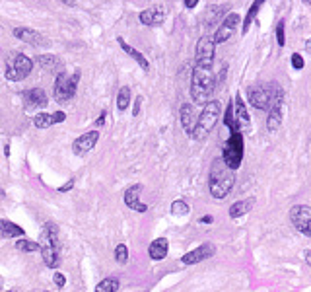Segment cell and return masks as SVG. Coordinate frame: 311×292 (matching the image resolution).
Instances as JSON below:
<instances>
[{"label":"cell","instance_id":"obj_46","mask_svg":"<svg viewBox=\"0 0 311 292\" xmlns=\"http://www.w3.org/2000/svg\"><path fill=\"white\" fill-rule=\"evenodd\" d=\"M306 49H308V51H310V53H311V39H310V41H308V43H306Z\"/></svg>","mask_w":311,"mask_h":292},{"label":"cell","instance_id":"obj_10","mask_svg":"<svg viewBox=\"0 0 311 292\" xmlns=\"http://www.w3.org/2000/svg\"><path fill=\"white\" fill-rule=\"evenodd\" d=\"M214 55H216V45L212 41V37L202 36L197 41V66L204 68H212L214 64Z\"/></svg>","mask_w":311,"mask_h":292},{"label":"cell","instance_id":"obj_6","mask_svg":"<svg viewBox=\"0 0 311 292\" xmlns=\"http://www.w3.org/2000/svg\"><path fill=\"white\" fill-rule=\"evenodd\" d=\"M80 82V70H74L72 74L60 72L56 74L55 80V98L58 104H68L76 96V88Z\"/></svg>","mask_w":311,"mask_h":292},{"label":"cell","instance_id":"obj_36","mask_svg":"<svg viewBox=\"0 0 311 292\" xmlns=\"http://www.w3.org/2000/svg\"><path fill=\"white\" fill-rule=\"evenodd\" d=\"M142 102H144V98H142V96H136V100H134V106H132V117H138V115H140Z\"/></svg>","mask_w":311,"mask_h":292},{"label":"cell","instance_id":"obj_39","mask_svg":"<svg viewBox=\"0 0 311 292\" xmlns=\"http://www.w3.org/2000/svg\"><path fill=\"white\" fill-rule=\"evenodd\" d=\"M51 115H53V123H64L66 121V113L64 111H55Z\"/></svg>","mask_w":311,"mask_h":292},{"label":"cell","instance_id":"obj_25","mask_svg":"<svg viewBox=\"0 0 311 292\" xmlns=\"http://www.w3.org/2000/svg\"><path fill=\"white\" fill-rule=\"evenodd\" d=\"M37 64L49 72H56V68H60V58L56 55H39L37 56Z\"/></svg>","mask_w":311,"mask_h":292},{"label":"cell","instance_id":"obj_19","mask_svg":"<svg viewBox=\"0 0 311 292\" xmlns=\"http://www.w3.org/2000/svg\"><path fill=\"white\" fill-rule=\"evenodd\" d=\"M179 119H181V127H183L185 132L187 134H193V130L197 127V119H199L195 106L193 104H183L181 111H179Z\"/></svg>","mask_w":311,"mask_h":292},{"label":"cell","instance_id":"obj_35","mask_svg":"<svg viewBox=\"0 0 311 292\" xmlns=\"http://www.w3.org/2000/svg\"><path fill=\"white\" fill-rule=\"evenodd\" d=\"M292 66L296 70H302L304 66H306V60H304V56L298 55V53H294L292 55Z\"/></svg>","mask_w":311,"mask_h":292},{"label":"cell","instance_id":"obj_15","mask_svg":"<svg viewBox=\"0 0 311 292\" xmlns=\"http://www.w3.org/2000/svg\"><path fill=\"white\" fill-rule=\"evenodd\" d=\"M138 20H140V24L152 26V28L162 26L165 20V8L162 4H156V6H152V8H146V10H142V12L138 14Z\"/></svg>","mask_w":311,"mask_h":292},{"label":"cell","instance_id":"obj_30","mask_svg":"<svg viewBox=\"0 0 311 292\" xmlns=\"http://www.w3.org/2000/svg\"><path fill=\"white\" fill-rule=\"evenodd\" d=\"M16 250L23 252V254H33V252H39V244L31 242V240H19L16 242Z\"/></svg>","mask_w":311,"mask_h":292},{"label":"cell","instance_id":"obj_34","mask_svg":"<svg viewBox=\"0 0 311 292\" xmlns=\"http://www.w3.org/2000/svg\"><path fill=\"white\" fill-rule=\"evenodd\" d=\"M276 41H278L280 47L286 45V26H284V22H280V24L276 26Z\"/></svg>","mask_w":311,"mask_h":292},{"label":"cell","instance_id":"obj_5","mask_svg":"<svg viewBox=\"0 0 311 292\" xmlns=\"http://www.w3.org/2000/svg\"><path fill=\"white\" fill-rule=\"evenodd\" d=\"M247 96H249V104L255 110H271L275 102H282V90L276 84H269V86L257 84V86H251Z\"/></svg>","mask_w":311,"mask_h":292},{"label":"cell","instance_id":"obj_9","mask_svg":"<svg viewBox=\"0 0 311 292\" xmlns=\"http://www.w3.org/2000/svg\"><path fill=\"white\" fill-rule=\"evenodd\" d=\"M290 222L304 236L311 238V206L310 204H294L290 208Z\"/></svg>","mask_w":311,"mask_h":292},{"label":"cell","instance_id":"obj_16","mask_svg":"<svg viewBox=\"0 0 311 292\" xmlns=\"http://www.w3.org/2000/svg\"><path fill=\"white\" fill-rule=\"evenodd\" d=\"M23 100H25V110H41L49 104L47 92L43 88H31V90L23 92Z\"/></svg>","mask_w":311,"mask_h":292},{"label":"cell","instance_id":"obj_31","mask_svg":"<svg viewBox=\"0 0 311 292\" xmlns=\"http://www.w3.org/2000/svg\"><path fill=\"white\" fill-rule=\"evenodd\" d=\"M171 212H173L175 216H185V214L191 212V206H189L183 199H177V201L171 202Z\"/></svg>","mask_w":311,"mask_h":292},{"label":"cell","instance_id":"obj_42","mask_svg":"<svg viewBox=\"0 0 311 292\" xmlns=\"http://www.w3.org/2000/svg\"><path fill=\"white\" fill-rule=\"evenodd\" d=\"M201 222L202 224H210V222H212V216H210V214H206V216H202L201 218Z\"/></svg>","mask_w":311,"mask_h":292},{"label":"cell","instance_id":"obj_11","mask_svg":"<svg viewBox=\"0 0 311 292\" xmlns=\"http://www.w3.org/2000/svg\"><path fill=\"white\" fill-rule=\"evenodd\" d=\"M239 18L238 12H232V14H228L226 18L222 20V24H220V28L216 30V34L212 37V41H214V45H220V43H226L228 39H232V36L236 34V30H238Z\"/></svg>","mask_w":311,"mask_h":292},{"label":"cell","instance_id":"obj_13","mask_svg":"<svg viewBox=\"0 0 311 292\" xmlns=\"http://www.w3.org/2000/svg\"><path fill=\"white\" fill-rule=\"evenodd\" d=\"M214 254H216V246L210 244V242H206V244L199 246L197 250L185 254V256L181 257V263H183V265H195V263H201V261H204V259L212 257Z\"/></svg>","mask_w":311,"mask_h":292},{"label":"cell","instance_id":"obj_14","mask_svg":"<svg viewBox=\"0 0 311 292\" xmlns=\"http://www.w3.org/2000/svg\"><path fill=\"white\" fill-rule=\"evenodd\" d=\"M140 193H142V185L136 183V185H130L123 199H125V204H127L130 210H136V212H148V204L140 201Z\"/></svg>","mask_w":311,"mask_h":292},{"label":"cell","instance_id":"obj_12","mask_svg":"<svg viewBox=\"0 0 311 292\" xmlns=\"http://www.w3.org/2000/svg\"><path fill=\"white\" fill-rule=\"evenodd\" d=\"M99 140V132L97 130H88L84 134H80L72 142V152L76 156H86L88 152H92L95 144Z\"/></svg>","mask_w":311,"mask_h":292},{"label":"cell","instance_id":"obj_44","mask_svg":"<svg viewBox=\"0 0 311 292\" xmlns=\"http://www.w3.org/2000/svg\"><path fill=\"white\" fill-rule=\"evenodd\" d=\"M306 261L311 265V252H306Z\"/></svg>","mask_w":311,"mask_h":292},{"label":"cell","instance_id":"obj_23","mask_svg":"<svg viewBox=\"0 0 311 292\" xmlns=\"http://www.w3.org/2000/svg\"><path fill=\"white\" fill-rule=\"evenodd\" d=\"M282 125V102H275L273 108L269 110V119H267V128L271 132H276Z\"/></svg>","mask_w":311,"mask_h":292},{"label":"cell","instance_id":"obj_4","mask_svg":"<svg viewBox=\"0 0 311 292\" xmlns=\"http://www.w3.org/2000/svg\"><path fill=\"white\" fill-rule=\"evenodd\" d=\"M220 113H222V104H220L218 100H210V102L202 108L201 115H199V119H197V127H195L191 136H193L195 140H204V138L212 132V128L216 127Z\"/></svg>","mask_w":311,"mask_h":292},{"label":"cell","instance_id":"obj_1","mask_svg":"<svg viewBox=\"0 0 311 292\" xmlns=\"http://www.w3.org/2000/svg\"><path fill=\"white\" fill-rule=\"evenodd\" d=\"M234 185H236V174L224 164L222 158H216L210 168V182H208L210 195L214 199H226L234 189Z\"/></svg>","mask_w":311,"mask_h":292},{"label":"cell","instance_id":"obj_20","mask_svg":"<svg viewBox=\"0 0 311 292\" xmlns=\"http://www.w3.org/2000/svg\"><path fill=\"white\" fill-rule=\"evenodd\" d=\"M167 252H169V242H167V238H156L152 244H150V248H148V256L152 261H162L167 257Z\"/></svg>","mask_w":311,"mask_h":292},{"label":"cell","instance_id":"obj_29","mask_svg":"<svg viewBox=\"0 0 311 292\" xmlns=\"http://www.w3.org/2000/svg\"><path fill=\"white\" fill-rule=\"evenodd\" d=\"M33 125H35L37 128H49L51 125H55V123H53V115H51V113H45V111L37 113L35 117H33Z\"/></svg>","mask_w":311,"mask_h":292},{"label":"cell","instance_id":"obj_26","mask_svg":"<svg viewBox=\"0 0 311 292\" xmlns=\"http://www.w3.org/2000/svg\"><path fill=\"white\" fill-rule=\"evenodd\" d=\"M261 6H263V2H261V0H257V2L251 4L249 12H247V16H245V22H243V28H241V34H243V36L249 32V26L253 24V20H255V16L259 14V8H261Z\"/></svg>","mask_w":311,"mask_h":292},{"label":"cell","instance_id":"obj_24","mask_svg":"<svg viewBox=\"0 0 311 292\" xmlns=\"http://www.w3.org/2000/svg\"><path fill=\"white\" fill-rule=\"evenodd\" d=\"M255 206V199L253 197H249V199H243V201H238L234 202L232 206H230V216L232 218H239V216H243V214H247L251 208Z\"/></svg>","mask_w":311,"mask_h":292},{"label":"cell","instance_id":"obj_43","mask_svg":"<svg viewBox=\"0 0 311 292\" xmlns=\"http://www.w3.org/2000/svg\"><path fill=\"white\" fill-rule=\"evenodd\" d=\"M4 156H6V158H10V146L8 144L4 146Z\"/></svg>","mask_w":311,"mask_h":292},{"label":"cell","instance_id":"obj_22","mask_svg":"<svg viewBox=\"0 0 311 292\" xmlns=\"http://www.w3.org/2000/svg\"><path fill=\"white\" fill-rule=\"evenodd\" d=\"M25 234L23 228L18 226L16 222L0 218V240H10V238H21Z\"/></svg>","mask_w":311,"mask_h":292},{"label":"cell","instance_id":"obj_2","mask_svg":"<svg viewBox=\"0 0 311 292\" xmlns=\"http://www.w3.org/2000/svg\"><path fill=\"white\" fill-rule=\"evenodd\" d=\"M214 86H216V76L212 72V68L195 66L193 76H191V98L197 106H206L210 102Z\"/></svg>","mask_w":311,"mask_h":292},{"label":"cell","instance_id":"obj_48","mask_svg":"<svg viewBox=\"0 0 311 292\" xmlns=\"http://www.w3.org/2000/svg\"><path fill=\"white\" fill-rule=\"evenodd\" d=\"M45 292H47V290H45Z\"/></svg>","mask_w":311,"mask_h":292},{"label":"cell","instance_id":"obj_17","mask_svg":"<svg viewBox=\"0 0 311 292\" xmlns=\"http://www.w3.org/2000/svg\"><path fill=\"white\" fill-rule=\"evenodd\" d=\"M14 37L27 43V45H33V47H41V45H49V41L41 36L39 32L31 30V28H16L14 30Z\"/></svg>","mask_w":311,"mask_h":292},{"label":"cell","instance_id":"obj_28","mask_svg":"<svg viewBox=\"0 0 311 292\" xmlns=\"http://www.w3.org/2000/svg\"><path fill=\"white\" fill-rule=\"evenodd\" d=\"M128 104H130V88L128 86H123L119 94H117V111L119 113H123V111L128 108Z\"/></svg>","mask_w":311,"mask_h":292},{"label":"cell","instance_id":"obj_3","mask_svg":"<svg viewBox=\"0 0 311 292\" xmlns=\"http://www.w3.org/2000/svg\"><path fill=\"white\" fill-rule=\"evenodd\" d=\"M39 244V252H41V259L45 263V267L49 269H56L60 259H58V228L53 222H47L41 230V242Z\"/></svg>","mask_w":311,"mask_h":292},{"label":"cell","instance_id":"obj_27","mask_svg":"<svg viewBox=\"0 0 311 292\" xmlns=\"http://www.w3.org/2000/svg\"><path fill=\"white\" fill-rule=\"evenodd\" d=\"M117 290H119V278H115V276L103 278L95 286V292H117Z\"/></svg>","mask_w":311,"mask_h":292},{"label":"cell","instance_id":"obj_37","mask_svg":"<svg viewBox=\"0 0 311 292\" xmlns=\"http://www.w3.org/2000/svg\"><path fill=\"white\" fill-rule=\"evenodd\" d=\"M53 280H55L56 288H64V284H66V276L62 273H55L53 274Z\"/></svg>","mask_w":311,"mask_h":292},{"label":"cell","instance_id":"obj_21","mask_svg":"<svg viewBox=\"0 0 311 292\" xmlns=\"http://www.w3.org/2000/svg\"><path fill=\"white\" fill-rule=\"evenodd\" d=\"M117 43H119V47H121V49H123V51L130 56V58H134V60L140 64V68H142V70H146V72L150 70V60H148L146 56L142 55L140 51H136L134 47H130L127 41H125V37H117Z\"/></svg>","mask_w":311,"mask_h":292},{"label":"cell","instance_id":"obj_41","mask_svg":"<svg viewBox=\"0 0 311 292\" xmlns=\"http://www.w3.org/2000/svg\"><path fill=\"white\" fill-rule=\"evenodd\" d=\"M197 4H199V0H185V2H183L185 8H195Z\"/></svg>","mask_w":311,"mask_h":292},{"label":"cell","instance_id":"obj_40","mask_svg":"<svg viewBox=\"0 0 311 292\" xmlns=\"http://www.w3.org/2000/svg\"><path fill=\"white\" fill-rule=\"evenodd\" d=\"M105 117H107V111L103 110V111H101V115H99V119L95 121V125H97V127H101V125H105Z\"/></svg>","mask_w":311,"mask_h":292},{"label":"cell","instance_id":"obj_18","mask_svg":"<svg viewBox=\"0 0 311 292\" xmlns=\"http://www.w3.org/2000/svg\"><path fill=\"white\" fill-rule=\"evenodd\" d=\"M234 117H236V125H238V130L243 134V130H249L251 128V119H249V113H247V108L241 100V96H236V102H234Z\"/></svg>","mask_w":311,"mask_h":292},{"label":"cell","instance_id":"obj_8","mask_svg":"<svg viewBox=\"0 0 311 292\" xmlns=\"http://www.w3.org/2000/svg\"><path fill=\"white\" fill-rule=\"evenodd\" d=\"M31 70H33V60L29 56L18 53L12 60L10 58L6 60V72H4V76L10 82H19V80L27 78L31 74Z\"/></svg>","mask_w":311,"mask_h":292},{"label":"cell","instance_id":"obj_38","mask_svg":"<svg viewBox=\"0 0 311 292\" xmlns=\"http://www.w3.org/2000/svg\"><path fill=\"white\" fill-rule=\"evenodd\" d=\"M74 185H76V180H74V178H70V180L64 183V185H60V187H58L56 191H58V193H68V191L72 189Z\"/></svg>","mask_w":311,"mask_h":292},{"label":"cell","instance_id":"obj_7","mask_svg":"<svg viewBox=\"0 0 311 292\" xmlns=\"http://www.w3.org/2000/svg\"><path fill=\"white\" fill-rule=\"evenodd\" d=\"M222 160L232 172H236L241 166V160H243V134L239 130L230 134L228 142L224 146V152H222Z\"/></svg>","mask_w":311,"mask_h":292},{"label":"cell","instance_id":"obj_47","mask_svg":"<svg viewBox=\"0 0 311 292\" xmlns=\"http://www.w3.org/2000/svg\"><path fill=\"white\" fill-rule=\"evenodd\" d=\"M6 292H14V290H6Z\"/></svg>","mask_w":311,"mask_h":292},{"label":"cell","instance_id":"obj_32","mask_svg":"<svg viewBox=\"0 0 311 292\" xmlns=\"http://www.w3.org/2000/svg\"><path fill=\"white\" fill-rule=\"evenodd\" d=\"M224 123H226V127L230 128L232 132H238V125H236V117H234V102L228 106V110H226V115H224Z\"/></svg>","mask_w":311,"mask_h":292},{"label":"cell","instance_id":"obj_33","mask_svg":"<svg viewBox=\"0 0 311 292\" xmlns=\"http://www.w3.org/2000/svg\"><path fill=\"white\" fill-rule=\"evenodd\" d=\"M115 261L121 263V265H125L128 261V250L125 244H119V246L115 248Z\"/></svg>","mask_w":311,"mask_h":292},{"label":"cell","instance_id":"obj_45","mask_svg":"<svg viewBox=\"0 0 311 292\" xmlns=\"http://www.w3.org/2000/svg\"><path fill=\"white\" fill-rule=\"evenodd\" d=\"M64 4H66V6H74L76 2H74V0H64Z\"/></svg>","mask_w":311,"mask_h":292}]
</instances>
